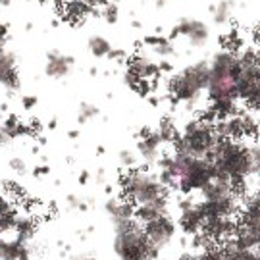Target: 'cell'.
I'll use <instances>...</instances> for the list:
<instances>
[{
  "label": "cell",
  "instance_id": "c3c4849f",
  "mask_svg": "<svg viewBox=\"0 0 260 260\" xmlns=\"http://www.w3.org/2000/svg\"><path fill=\"white\" fill-rule=\"evenodd\" d=\"M256 177H258V181H260V172H258V174H256Z\"/></svg>",
  "mask_w": 260,
  "mask_h": 260
},
{
  "label": "cell",
  "instance_id": "6da1fadb",
  "mask_svg": "<svg viewBox=\"0 0 260 260\" xmlns=\"http://www.w3.org/2000/svg\"><path fill=\"white\" fill-rule=\"evenodd\" d=\"M114 222V252L120 260H156L160 252L150 247L147 235L135 218Z\"/></svg>",
  "mask_w": 260,
  "mask_h": 260
},
{
  "label": "cell",
  "instance_id": "f6af8a7d",
  "mask_svg": "<svg viewBox=\"0 0 260 260\" xmlns=\"http://www.w3.org/2000/svg\"><path fill=\"white\" fill-rule=\"evenodd\" d=\"M56 125H58V121H56V120L48 121V129H56Z\"/></svg>",
  "mask_w": 260,
  "mask_h": 260
},
{
  "label": "cell",
  "instance_id": "8d00e7d4",
  "mask_svg": "<svg viewBox=\"0 0 260 260\" xmlns=\"http://www.w3.org/2000/svg\"><path fill=\"white\" fill-rule=\"evenodd\" d=\"M66 201H68V206H70V208H79V206H81V201L75 195H68Z\"/></svg>",
  "mask_w": 260,
  "mask_h": 260
},
{
  "label": "cell",
  "instance_id": "7402d4cb",
  "mask_svg": "<svg viewBox=\"0 0 260 260\" xmlns=\"http://www.w3.org/2000/svg\"><path fill=\"white\" fill-rule=\"evenodd\" d=\"M189 245H191V249H193V251H206V249L214 247V245H216V241H214V239L210 237V235H208V233H205L203 230H201L199 233L191 235V239H189Z\"/></svg>",
  "mask_w": 260,
  "mask_h": 260
},
{
  "label": "cell",
  "instance_id": "4316f807",
  "mask_svg": "<svg viewBox=\"0 0 260 260\" xmlns=\"http://www.w3.org/2000/svg\"><path fill=\"white\" fill-rule=\"evenodd\" d=\"M103 14H104V18H106V21H108V23H116V21H118V8H116L114 4L106 6Z\"/></svg>",
  "mask_w": 260,
  "mask_h": 260
},
{
  "label": "cell",
  "instance_id": "8992f818",
  "mask_svg": "<svg viewBox=\"0 0 260 260\" xmlns=\"http://www.w3.org/2000/svg\"><path fill=\"white\" fill-rule=\"evenodd\" d=\"M143 232L147 235L150 247H152L154 251L160 252L162 249H166L168 245L172 243V239H176L177 222L170 214H166V216L156 218V220H152V222L143 223Z\"/></svg>",
  "mask_w": 260,
  "mask_h": 260
},
{
  "label": "cell",
  "instance_id": "277c9868",
  "mask_svg": "<svg viewBox=\"0 0 260 260\" xmlns=\"http://www.w3.org/2000/svg\"><path fill=\"white\" fill-rule=\"evenodd\" d=\"M118 183L123 197L129 199L135 206L149 205L160 197H170V189H166L158 181L156 174H152L149 168H139V170L120 174Z\"/></svg>",
  "mask_w": 260,
  "mask_h": 260
},
{
  "label": "cell",
  "instance_id": "5bb4252c",
  "mask_svg": "<svg viewBox=\"0 0 260 260\" xmlns=\"http://www.w3.org/2000/svg\"><path fill=\"white\" fill-rule=\"evenodd\" d=\"M160 145H162V141H160L156 131H152L149 137H143L137 143V150H139L141 158L149 166H156V162L162 158V154H160Z\"/></svg>",
  "mask_w": 260,
  "mask_h": 260
},
{
  "label": "cell",
  "instance_id": "9a60e30c",
  "mask_svg": "<svg viewBox=\"0 0 260 260\" xmlns=\"http://www.w3.org/2000/svg\"><path fill=\"white\" fill-rule=\"evenodd\" d=\"M127 70L131 74H135L139 79H147V81H152L158 75V64L150 62L147 56H133L127 64Z\"/></svg>",
  "mask_w": 260,
  "mask_h": 260
},
{
  "label": "cell",
  "instance_id": "60d3db41",
  "mask_svg": "<svg viewBox=\"0 0 260 260\" xmlns=\"http://www.w3.org/2000/svg\"><path fill=\"white\" fill-rule=\"evenodd\" d=\"M94 181H96V183H104V181H106V172H104V170H99V172H96V177H94Z\"/></svg>",
  "mask_w": 260,
  "mask_h": 260
},
{
  "label": "cell",
  "instance_id": "e575fe53",
  "mask_svg": "<svg viewBox=\"0 0 260 260\" xmlns=\"http://www.w3.org/2000/svg\"><path fill=\"white\" fill-rule=\"evenodd\" d=\"M35 104H37V96H23V99H21V106H23L25 110H31Z\"/></svg>",
  "mask_w": 260,
  "mask_h": 260
},
{
  "label": "cell",
  "instance_id": "9c48e42d",
  "mask_svg": "<svg viewBox=\"0 0 260 260\" xmlns=\"http://www.w3.org/2000/svg\"><path fill=\"white\" fill-rule=\"evenodd\" d=\"M179 29V35H185L189 39V45L191 47H205L208 43V27H206L203 21H197V19H181L177 23Z\"/></svg>",
  "mask_w": 260,
  "mask_h": 260
},
{
  "label": "cell",
  "instance_id": "ba28073f",
  "mask_svg": "<svg viewBox=\"0 0 260 260\" xmlns=\"http://www.w3.org/2000/svg\"><path fill=\"white\" fill-rule=\"evenodd\" d=\"M203 222H205V214L201 208V203H193V205L185 208V210H179V220H177V228L185 235H195L203 230Z\"/></svg>",
  "mask_w": 260,
  "mask_h": 260
},
{
  "label": "cell",
  "instance_id": "3957f363",
  "mask_svg": "<svg viewBox=\"0 0 260 260\" xmlns=\"http://www.w3.org/2000/svg\"><path fill=\"white\" fill-rule=\"evenodd\" d=\"M218 141L220 139L216 137L210 123L203 121L201 118H193L187 121L183 131L177 135V139L172 145L176 152H183L201 160H210Z\"/></svg>",
  "mask_w": 260,
  "mask_h": 260
},
{
  "label": "cell",
  "instance_id": "d4e9b609",
  "mask_svg": "<svg viewBox=\"0 0 260 260\" xmlns=\"http://www.w3.org/2000/svg\"><path fill=\"white\" fill-rule=\"evenodd\" d=\"M120 164L123 168H135L137 166V156L131 150H121L120 152Z\"/></svg>",
  "mask_w": 260,
  "mask_h": 260
},
{
  "label": "cell",
  "instance_id": "e0dca14e",
  "mask_svg": "<svg viewBox=\"0 0 260 260\" xmlns=\"http://www.w3.org/2000/svg\"><path fill=\"white\" fill-rule=\"evenodd\" d=\"M235 195L230 183H223V181H208L203 189H201V201L205 203H214V201H222V199H228V197Z\"/></svg>",
  "mask_w": 260,
  "mask_h": 260
},
{
  "label": "cell",
  "instance_id": "1f68e13d",
  "mask_svg": "<svg viewBox=\"0 0 260 260\" xmlns=\"http://www.w3.org/2000/svg\"><path fill=\"white\" fill-rule=\"evenodd\" d=\"M120 201H121V199H114V197L106 201V205H104V208H106V212L110 214V218L114 216V214H116V210H118V206H120Z\"/></svg>",
  "mask_w": 260,
  "mask_h": 260
},
{
  "label": "cell",
  "instance_id": "ee69618b",
  "mask_svg": "<svg viewBox=\"0 0 260 260\" xmlns=\"http://www.w3.org/2000/svg\"><path fill=\"white\" fill-rule=\"evenodd\" d=\"M68 135H70V139H77V137H79V131H77V129H72L70 133H68Z\"/></svg>",
  "mask_w": 260,
  "mask_h": 260
},
{
  "label": "cell",
  "instance_id": "d6986e66",
  "mask_svg": "<svg viewBox=\"0 0 260 260\" xmlns=\"http://www.w3.org/2000/svg\"><path fill=\"white\" fill-rule=\"evenodd\" d=\"M210 108L216 114L218 120H225V118H232V116H237L239 114V104H237V99H222V101H214L210 103Z\"/></svg>",
  "mask_w": 260,
  "mask_h": 260
},
{
  "label": "cell",
  "instance_id": "83f0119b",
  "mask_svg": "<svg viewBox=\"0 0 260 260\" xmlns=\"http://www.w3.org/2000/svg\"><path fill=\"white\" fill-rule=\"evenodd\" d=\"M123 81H125V85H127V87H129L131 91H135V87H137V85H139V77H137V75L135 74H131L129 70H127V72H125V74H123Z\"/></svg>",
  "mask_w": 260,
  "mask_h": 260
},
{
  "label": "cell",
  "instance_id": "4dcf8cb0",
  "mask_svg": "<svg viewBox=\"0 0 260 260\" xmlns=\"http://www.w3.org/2000/svg\"><path fill=\"white\" fill-rule=\"evenodd\" d=\"M106 56H108V60H114V62H123V60H125V50H121V48H112Z\"/></svg>",
  "mask_w": 260,
  "mask_h": 260
},
{
  "label": "cell",
  "instance_id": "7a4b0ae2",
  "mask_svg": "<svg viewBox=\"0 0 260 260\" xmlns=\"http://www.w3.org/2000/svg\"><path fill=\"white\" fill-rule=\"evenodd\" d=\"M208 77H210V66L206 62H197L187 66L181 74L174 75L166 83V89L176 103H181L187 110H193L201 93L206 91Z\"/></svg>",
  "mask_w": 260,
  "mask_h": 260
},
{
  "label": "cell",
  "instance_id": "2e32d148",
  "mask_svg": "<svg viewBox=\"0 0 260 260\" xmlns=\"http://www.w3.org/2000/svg\"><path fill=\"white\" fill-rule=\"evenodd\" d=\"M64 14L70 21H74L72 25H77V21H81V19H85L87 16H91V14L96 16L99 12H96V8H94L93 4H89L85 0H68L64 6Z\"/></svg>",
  "mask_w": 260,
  "mask_h": 260
},
{
  "label": "cell",
  "instance_id": "681fc988",
  "mask_svg": "<svg viewBox=\"0 0 260 260\" xmlns=\"http://www.w3.org/2000/svg\"><path fill=\"white\" fill-rule=\"evenodd\" d=\"M114 2H120V0H114Z\"/></svg>",
  "mask_w": 260,
  "mask_h": 260
},
{
  "label": "cell",
  "instance_id": "cb8c5ba5",
  "mask_svg": "<svg viewBox=\"0 0 260 260\" xmlns=\"http://www.w3.org/2000/svg\"><path fill=\"white\" fill-rule=\"evenodd\" d=\"M99 116V108L93 106V104H81V110H79V123H85V121L93 120Z\"/></svg>",
  "mask_w": 260,
  "mask_h": 260
},
{
  "label": "cell",
  "instance_id": "4fadbf2b",
  "mask_svg": "<svg viewBox=\"0 0 260 260\" xmlns=\"http://www.w3.org/2000/svg\"><path fill=\"white\" fill-rule=\"evenodd\" d=\"M0 260H31V249L19 239H0Z\"/></svg>",
  "mask_w": 260,
  "mask_h": 260
},
{
  "label": "cell",
  "instance_id": "7dc6e473",
  "mask_svg": "<svg viewBox=\"0 0 260 260\" xmlns=\"http://www.w3.org/2000/svg\"><path fill=\"white\" fill-rule=\"evenodd\" d=\"M10 6V0H0V8H6Z\"/></svg>",
  "mask_w": 260,
  "mask_h": 260
},
{
  "label": "cell",
  "instance_id": "ab89813d",
  "mask_svg": "<svg viewBox=\"0 0 260 260\" xmlns=\"http://www.w3.org/2000/svg\"><path fill=\"white\" fill-rule=\"evenodd\" d=\"M195 256L197 254L193 251H183L181 254H179V258L177 260H195Z\"/></svg>",
  "mask_w": 260,
  "mask_h": 260
},
{
  "label": "cell",
  "instance_id": "7c38bea8",
  "mask_svg": "<svg viewBox=\"0 0 260 260\" xmlns=\"http://www.w3.org/2000/svg\"><path fill=\"white\" fill-rule=\"evenodd\" d=\"M72 66H74V58L72 56H66L62 52H48L47 56V68H45V72H47L48 77H54V79H62L66 75H70L72 72Z\"/></svg>",
  "mask_w": 260,
  "mask_h": 260
},
{
  "label": "cell",
  "instance_id": "7bdbcfd3",
  "mask_svg": "<svg viewBox=\"0 0 260 260\" xmlns=\"http://www.w3.org/2000/svg\"><path fill=\"white\" fill-rule=\"evenodd\" d=\"M89 177H91V176H89V172H85V170H83V172L79 174V183H81V185H85V183L89 181Z\"/></svg>",
  "mask_w": 260,
  "mask_h": 260
},
{
  "label": "cell",
  "instance_id": "f1b7e54d",
  "mask_svg": "<svg viewBox=\"0 0 260 260\" xmlns=\"http://www.w3.org/2000/svg\"><path fill=\"white\" fill-rule=\"evenodd\" d=\"M12 210H16V208H14V203H12V199H8L6 195H0V214L12 212Z\"/></svg>",
  "mask_w": 260,
  "mask_h": 260
},
{
  "label": "cell",
  "instance_id": "44dd1931",
  "mask_svg": "<svg viewBox=\"0 0 260 260\" xmlns=\"http://www.w3.org/2000/svg\"><path fill=\"white\" fill-rule=\"evenodd\" d=\"M156 133L162 143H174L177 139V135H179L176 129V123L170 120V118H164V120L160 121Z\"/></svg>",
  "mask_w": 260,
  "mask_h": 260
},
{
  "label": "cell",
  "instance_id": "d590c367",
  "mask_svg": "<svg viewBox=\"0 0 260 260\" xmlns=\"http://www.w3.org/2000/svg\"><path fill=\"white\" fill-rule=\"evenodd\" d=\"M6 37H8V27H6V25H0V52L4 50V43H6Z\"/></svg>",
  "mask_w": 260,
  "mask_h": 260
},
{
  "label": "cell",
  "instance_id": "ffe728a7",
  "mask_svg": "<svg viewBox=\"0 0 260 260\" xmlns=\"http://www.w3.org/2000/svg\"><path fill=\"white\" fill-rule=\"evenodd\" d=\"M232 8H233V2H230V0H222V2H218V4L212 8L214 23H218V25L228 23L230 18H232Z\"/></svg>",
  "mask_w": 260,
  "mask_h": 260
},
{
  "label": "cell",
  "instance_id": "f35d334b",
  "mask_svg": "<svg viewBox=\"0 0 260 260\" xmlns=\"http://www.w3.org/2000/svg\"><path fill=\"white\" fill-rule=\"evenodd\" d=\"M174 68H172V64L170 62H160L158 64V72H164V74H170Z\"/></svg>",
  "mask_w": 260,
  "mask_h": 260
},
{
  "label": "cell",
  "instance_id": "f546056e",
  "mask_svg": "<svg viewBox=\"0 0 260 260\" xmlns=\"http://www.w3.org/2000/svg\"><path fill=\"white\" fill-rule=\"evenodd\" d=\"M164 43H168V37H160V35L152 37V35H150V37L145 39V45L150 48H156V47H160V45H164Z\"/></svg>",
  "mask_w": 260,
  "mask_h": 260
},
{
  "label": "cell",
  "instance_id": "603a6c76",
  "mask_svg": "<svg viewBox=\"0 0 260 260\" xmlns=\"http://www.w3.org/2000/svg\"><path fill=\"white\" fill-rule=\"evenodd\" d=\"M89 50L93 52V56H96V58H103V56H106L108 52L112 50L110 43L106 41V39L103 37H91L89 39Z\"/></svg>",
  "mask_w": 260,
  "mask_h": 260
},
{
  "label": "cell",
  "instance_id": "484cf974",
  "mask_svg": "<svg viewBox=\"0 0 260 260\" xmlns=\"http://www.w3.org/2000/svg\"><path fill=\"white\" fill-rule=\"evenodd\" d=\"M10 168H12L16 174H19V176L27 172V166H25L23 158H12V160H10Z\"/></svg>",
  "mask_w": 260,
  "mask_h": 260
},
{
  "label": "cell",
  "instance_id": "836d02e7",
  "mask_svg": "<svg viewBox=\"0 0 260 260\" xmlns=\"http://www.w3.org/2000/svg\"><path fill=\"white\" fill-rule=\"evenodd\" d=\"M12 143V135H10V131L4 127V125H0V147H4V145H10Z\"/></svg>",
  "mask_w": 260,
  "mask_h": 260
},
{
  "label": "cell",
  "instance_id": "8fae6325",
  "mask_svg": "<svg viewBox=\"0 0 260 260\" xmlns=\"http://www.w3.org/2000/svg\"><path fill=\"white\" fill-rule=\"evenodd\" d=\"M166 214H170V197H160L149 205H141L139 208H135V220L143 225V223L152 222Z\"/></svg>",
  "mask_w": 260,
  "mask_h": 260
},
{
  "label": "cell",
  "instance_id": "52a82bcc",
  "mask_svg": "<svg viewBox=\"0 0 260 260\" xmlns=\"http://www.w3.org/2000/svg\"><path fill=\"white\" fill-rule=\"evenodd\" d=\"M206 94L208 101H222V99H237L235 96V79H232L230 75H218L210 74L208 83H206Z\"/></svg>",
  "mask_w": 260,
  "mask_h": 260
},
{
  "label": "cell",
  "instance_id": "bcb514c9",
  "mask_svg": "<svg viewBox=\"0 0 260 260\" xmlns=\"http://www.w3.org/2000/svg\"><path fill=\"white\" fill-rule=\"evenodd\" d=\"M48 206H50V208H48L50 212H56V210H58V205H56L54 201H52V203H50V205H48Z\"/></svg>",
  "mask_w": 260,
  "mask_h": 260
},
{
  "label": "cell",
  "instance_id": "5b68a950",
  "mask_svg": "<svg viewBox=\"0 0 260 260\" xmlns=\"http://www.w3.org/2000/svg\"><path fill=\"white\" fill-rule=\"evenodd\" d=\"M214 179V166L210 160L195 158L191 166L183 176L177 179V191L183 195H191L195 191H201L203 187Z\"/></svg>",
  "mask_w": 260,
  "mask_h": 260
},
{
  "label": "cell",
  "instance_id": "74e56055",
  "mask_svg": "<svg viewBox=\"0 0 260 260\" xmlns=\"http://www.w3.org/2000/svg\"><path fill=\"white\" fill-rule=\"evenodd\" d=\"M48 174V166H35L33 168V176L41 177V176H47Z\"/></svg>",
  "mask_w": 260,
  "mask_h": 260
},
{
  "label": "cell",
  "instance_id": "b9f144b4",
  "mask_svg": "<svg viewBox=\"0 0 260 260\" xmlns=\"http://www.w3.org/2000/svg\"><path fill=\"white\" fill-rule=\"evenodd\" d=\"M150 133H152V129H150L149 125H145V127H141L139 129V137L143 139V137H149Z\"/></svg>",
  "mask_w": 260,
  "mask_h": 260
},
{
  "label": "cell",
  "instance_id": "30bf717a",
  "mask_svg": "<svg viewBox=\"0 0 260 260\" xmlns=\"http://www.w3.org/2000/svg\"><path fill=\"white\" fill-rule=\"evenodd\" d=\"M0 85L6 87L10 93L19 89V77L16 70V56L12 52H0Z\"/></svg>",
  "mask_w": 260,
  "mask_h": 260
},
{
  "label": "cell",
  "instance_id": "ac0fdd59",
  "mask_svg": "<svg viewBox=\"0 0 260 260\" xmlns=\"http://www.w3.org/2000/svg\"><path fill=\"white\" fill-rule=\"evenodd\" d=\"M14 232H16V239H19V241H23V243H29L35 237V232H37V220H35V216H31L29 212L18 214Z\"/></svg>",
  "mask_w": 260,
  "mask_h": 260
},
{
  "label": "cell",
  "instance_id": "d6a6232c",
  "mask_svg": "<svg viewBox=\"0 0 260 260\" xmlns=\"http://www.w3.org/2000/svg\"><path fill=\"white\" fill-rule=\"evenodd\" d=\"M154 52L160 56H172L174 54V47H172V43L168 41V43H164V45H160V47L154 48Z\"/></svg>",
  "mask_w": 260,
  "mask_h": 260
}]
</instances>
